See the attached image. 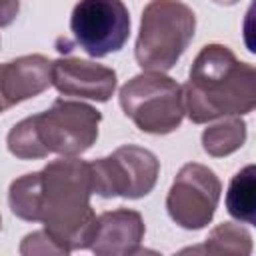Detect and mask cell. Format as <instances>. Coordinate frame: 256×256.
I'll return each mask as SVG.
<instances>
[{
	"instance_id": "3",
	"label": "cell",
	"mask_w": 256,
	"mask_h": 256,
	"mask_svg": "<svg viewBox=\"0 0 256 256\" xmlns=\"http://www.w3.org/2000/svg\"><path fill=\"white\" fill-rule=\"evenodd\" d=\"M102 114L84 102L58 98L34 116L20 120L6 136L12 156L20 160H40L48 154L80 156L98 138Z\"/></svg>"
},
{
	"instance_id": "9",
	"label": "cell",
	"mask_w": 256,
	"mask_h": 256,
	"mask_svg": "<svg viewBox=\"0 0 256 256\" xmlns=\"http://www.w3.org/2000/svg\"><path fill=\"white\" fill-rule=\"evenodd\" d=\"M52 84L64 96L106 102L116 90V72L90 60L66 56L52 62Z\"/></svg>"
},
{
	"instance_id": "2",
	"label": "cell",
	"mask_w": 256,
	"mask_h": 256,
	"mask_svg": "<svg viewBox=\"0 0 256 256\" xmlns=\"http://www.w3.org/2000/svg\"><path fill=\"white\" fill-rule=\"evenodd\" d=\"M92 194L90 164L76 156H62L40 170L38 222L66 254L90 248L96 224Z\"/></svg>"
},
{
	"instance_id": "16",
	"label": "cell",
	"mask_w": 256,
	"mask_h": 256,
	"mask_svg": "<svg viewBox=\"0 0 256 256\" xmlns=\"http://www.w3.org/2000/svg\"><path fill=\"white\" fill-rule=\"evenodd\" d=\"M20 254L34 256V254H66L50 236L46 230H36L28 236H24L20 244Z\"/></svg>"
},
{
	"instance_id": "10",
	"label": "cell",
	"mask_w": 256,
	"mask_h": 256,
	"mask_svg": "<svg viewBox=\"0 0 256 256\" xmlns=\"http://www.w3.org/2000/svg\"><path fill=\"white\" fill-rule=\"evenodd\" d=\"M144 220L140 212L118 208L96 216L90 250L96 256H132L142 252Z\"/></svg>"
},
{
	"instance_id": "19",
	"label": "cell",
	"mask_w": 256,
	"mask_h": 256,
	"mask_svg": "<svg viewBox=\"0 0 256 256\" xmlns=\"http://www.w3.org/2000/svg\"><path fill=\"white\" fill-rule=\"evenodd\" d=\"M4 110H8V104H6V100H4V96H2V92H0V114H2Z\"/></svg>"
},
{
	"instance_id": "14",
	"label": "cell",
	"mask_w": 256,
	"mask_h": 256,
	"mask_svg": "<svg viewBox=\"0 0 256 256\" xmlns=\"http://www.w3.org/2000/svg\"><path fill=\"white\" fill-rule=\"evenodd\" d=\"M246 140V122L240 116H226L222 122L208 126L202 132V148L208 156L224 158L238 148H242Z\"/></svg>"
},
{
	"instance_id": "4",
	"label": "cell",
	"mask_w": 256,
	"mask_h": 256,
	"mask_svg": "<svg viewBox=\"0 0 256 256\" xmlns=\"http://www.w3.org/2000/svg\"><path fill=\"white\" fill-rule=\"evenodd\" d=\"M196 16L182 0H150L142 10L134 56L142 70H170L194 38Z\"/></svg>"
},
{
	"instance_id": "17",
	"label": "cell",
	"mask_w": 256,
	"mask_h": 256,
	"mask_svg": "<svg viewBox=\"0 0 256 256\" xmlns=\"http://www.w3.org/2000/svg\"><path fill=\"white\" fill-rule=\"evenodd\" d=\"M20 12V0H0V28L10 26Z\"/></svg>"
},
{
	"instance_id": "18",
	"label": "cell",
	"mask_w": 256,
	"mask_h": 256,
	"mask_svg": "<svg viewBox=\"0 0 256 256\" xmlns=\"http://www.w3.org/2000/svg\"><path fill=\"white\" fill-rule=\"evenodd\" d=\"M212 2H216V4H220V6H232V4H236L238 0H212Z\"/></svg>"
},
{
	"instance_id": "15",
	"label": "cell",
	"mask_w": 256,
	"mask_h": 256,
	"mask_svg": "<svg viewBox=\"0 0 256 256\" xmlns=\"http://www.w3.org/2000/svg\"><path fill=\"white\" fill-rule=\"evenodd\" d=\"M40 172H30L16 178L8 190V204L14 216L26 222H38Z\"/></svg>"
},
{
	"instance_id": "1",
	"label": "cell",
	"mask_w": 256,
	"mask_h": 256,
	"mask_svg": "<svg viewBox=\"0 0 256 256\" xmlns=\"http://www.w3.org/2000/svg\"><path fill=\"white\" fill-rule=\"evenodd\" d=\"M184 110L194 124L250 114L256 106V70L224 44H206L182 86Z\"/></svg>"
},
{
	"instance_id": "5",
	"label": "cell",
	"mask_w": 256,
	"mask_h": 256,
	"mask_svg": "<svg viewBox=\"0 0 256 256\" xmlns=\"http://www.w3.org/2000/svg\"><path fill=\"white\" fill-rule=\"evenodd\" d=\"M118 98L124 114L148 134L174 132L186 114L182 86L164 72L146 70L130 78Z\"/></svg>"
},
{
	"instance_id": "11",
	"label": "cell",
	"mask_w": 256,
	"mask_h": 256,
	"mask_svg": "<svg viewBox=\"0 0 256 256\" xmlns=\"http://www.w3.org/2000/svg\"><path fill=\"white\" fill-rule=\"evenodd\" d=\"M52 84V60L42 54H26L0 64V92L10 106L42 94Z\"/></svg>"
},
{
	"instance_id": "7",
	"label": "cell",
	"mask_w": 256,
	"mask_h": 256,
	"mask_svg": "<svg viewBox=\"0 0 256 256\" xmlns=\"http://www.w3.org/2000/svg\"><path fill=\"white\" fill-rule=\"evenodd\" d=\"M78 46L92 58L124 48L130 36V14L122 0H80L70 16Z\"/></svg>"
},
{
	"instance_id": "6",
	"label": "cell",
	"mask_w": 256,
	"mask_h": 256,
	"mask_svg": "<svg viewBox=\"0 0 256 256\" xmlns=\"http://www.w3.org/2000/svg\"><path fill=\"white\" fill-rule=\"evenodd\" d=\"M88 164L92 172V190L102 198H142L152 192L160 172L156 154L134 144H124L110 156Z\"/></svg>"
},
{
	"instance_id": "20",
	"label": "cell",
	"mask_w": 256,
	"mask_h": 256,
	"mask_svg": "<svg viewBox=\"0 0 256 256\" xmlns=\"http://www.w3.org/2000/svg\"><path fill=\"white\" fill-rule=\"evenodd\" d=\"M0 224H2V220H0Z\"/></svg>"
},
{
	"instance_id": "13",
	"label": "cell",
	"mask_w": 256,
	"mask_h": 256,
	"mask_svg": "<svg viewBox=\"0 0 256 256\" xmlns=\"http://www.w3.org/2000/svg\"><path fill=\"white\" fill-rule=\"evenodd\" d=\"M184 252H200V254H234V256H248L252 254V236L250 232L232 222L218 224L206 238L202 246L184 248Z\"/></svg>"
},
{
	"instance_id": "8",
	"label": "cell",
	"mask_w": 256,
	"mask_h": 256,
	"mask_svg": "<svg viewBox=\"0 0 256 256\" xmlns=\"http://www.w3.org/2000/svg\"><path fill=\"white\" fill-rule=\"evenodd\" d=\"M222 184L204 164H184L166 196L168 216L184 230H200L214 218Z\"/></svg>"
},
{
	"instance_id": "12",
	"label": "cell",
	"mask_w": 256,
	"mask_h": 256,
	"mask_svg": "<svg viewBox=\"0 0 256 256\" xmlns=\"http://www.w3.org/2000/svg\"><path fill=\"white\" fill-rule=\"evenodd\" d=\"M226 210L232 218L244 224L256 222V178L254 164L244 166L230 180L226 192Z\"/></svg>"
}]
</instances>
